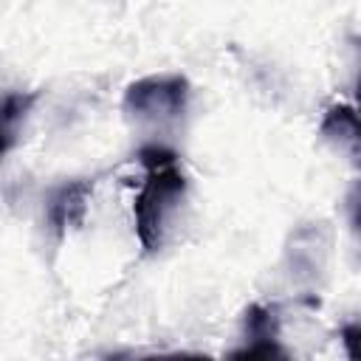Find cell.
<instances>
[{"label":"cell","instance_id":"cell-1","mask_svg":"<svg viewBox=\"0 0 361 361\" xmlns=\"http://www.w3.org/2000/svg\"><path fill=\"white\" fill-rule=\"evenodd\" d=\"M138 161L147 169V178L135 195V234L147 254L164 245V234L186 195V178L178 169V155L166 147L149 144L138 149Z\"/></svg>","mask_w":361,"mask_h":361},{"label":"cell","instance_id":"cell-2","mask_svg":"<svg viewBox=\"0 0 361 361\" xmlns=\"http://www.w3.org/2000/svg\"><path fill=\"white\" fill-rule=\"evenodd\" d=\"M189 85L178 73L166 76H147L127 87L124 93V110L135 118H175L186 110Z\"/></svg>","mask_w":361,"mask_h":361},{"label":"cell","instance_id":"cell-3","mask_svg":"<svg viewBox=\"0 0 361 361\" xmlns=\"http://www.w3.org/2000/svg\"><path fill=\"white\" fill-rule=\"evenodd\" d=\"M90 192H93V180H71L51 192L45 203V217L56 234H65L68 226H79L85 220Z\"/></svg>","mask_w":361,"mask_h":361},{"label":"cell","instance_id":"cell-4","mask_svg":"<svg viewBox=\"0 0 361 361\" xmlns=\"http://www.w3.org/2000/svg\"><path fill=\"white\" fill-rule=\"evenodd\" d=\"M279 336V316L271 305H251L245 310V347L234 355H282V347L276 344Z\"/></svg>","mask_w":361,"mask_h":361},{"label":"cell","instance_id":"cell-5","mask_svg":"<svg viewBox=\"0 0 361 361\" xmlns=\"http://www.w3.org/2000/svg\"><path fill=\"white\" fill-rule=\"evenodd\" d=\"M37 102V93H8L0 99V155L14 144V130Z\"/></svg>","mask_w":361,"mask_h":361},{"label":"cell","instance_id":"cell-6","mask_svg":"<svg viewBox=\"0 0 361 361\" xmlns=\"http://www.w3.org/2000/svg\"><path fill=\"white\" fill-rule=\"evenodd\" d=\"M322 133L330 138H344L355 147V135H358V121H355V110L347 104H338L327 113V118L322 121Z\"/></svg>","mask_w":361,"mask_h":361},{"label":"cell","instance_id":"cell-7","mask_svg":"<svg viewBox=\"0 0 361 361\" xmlns=\"http://www.w3.org/2000/svg\"><path fill=\"white\" fill-rule=\"evenodd\" d=\"M341 336H344V344H347L350 355H355V336H358V324H347Z\"/></svg>","mask_w":361,"mask_h":361}]
</instances>
